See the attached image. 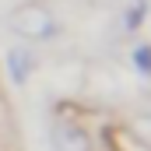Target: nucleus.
I'll return each instance as SVG.
<instances>
[{
    "label": "nucleus",
    "mask_w": 151,
    "mask_h": 151,
    "mask_svg": "<svg viewBox=\"0 0 151 151\" xmlns=\"http://www.w3.org/2000/svg\"><path fill=\"white\" fill-rule=\"evenodd\" d=\"M11 28L21 39L39 42V39H49L56 32V21H53L49 7H42V4H21V7H14V14H11Z\"/></svg>",
    "instance_id": "nucleus-1"
},
{
    "label": "nucleus",
    "mask_w": 151,
    "mask_h": 151,
    "mask_svg": "<svg viewBox=\"0 0 151 151\" xmlns=\"http://www.w3.org/2000/svg\"><path fill=\"white\" fill-rule=\"evenodd\" d=\"M49 141H53V151H91V137L70 119H56L49 130Z\"/></svg>",
    "instance_id": "nucleus-2"
},
{
    "label": "nucleus",
    "mask_w": 151,
    "mask_h": 151,
    "mask_svg": "<svg viewBox=\"0 0 151 151\" xmlns=\"http://www.w3.org/2000/svg\"><path fill=\"white\" fill-rule=\"evenodd\" d=\"M28 63H32V60H28L25 49H11V53H7V67H11V77H14V81H25V77H28V70H32Z\"/></svg>",
    "instance_id": "nucleus-3"
},
{
    "label": "nucleus",
    "mask_w": 151,
    "mask_h": 151,
    "mask_svg": "<svg viewBox=\"0 0 151 151\" xmlns=\"http://www.w3.org/2000/svg\"><path fill=\"white\" fill-rule=\"evenodd\" d=\"M130 134H134L144 148H151V116H137V119L130 123Z\"/></svg>",
    "instance_id": "nucleus-4"
},
{
    "label": "nucleus",
    "mask_w": 151,
    "mask_h": 151,
    "mask_svg": "<svg viewBox=\"0 0 151 151\" xmlns=\"http://www.w3.org/2000/svg\"><path fill=\"white\" fill-rule=\"evenodd\" d=\"M137 63H141V70H151V53H148V46L137 49Z\"/></svg>",
    "instance_id": "nucleus-5"
}]
</instances>
